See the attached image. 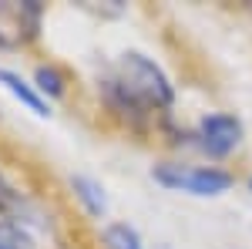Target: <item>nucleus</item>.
<instances>
[{"mask_svg":"<svg viewBox=\"0 0 252 249\" xmlns=\"http://www.w3.org/2000/svg\"><path fill=\"white\" fill-rule=\"evenodd\" d=\"M152 178L172 192H189V195H202V199H212V195H222V192L232 189V175L215 169V165H178V162H165V165L152 169Z\"/></svg>","mask_w":252,"mask_h":249,"instance_id":"obj_2","label":"nucleus"},{"mask_svg":"<svg viewBox=\"0 0 252 249\" xmlns=\"http://www.w3.org/2000/svg\"><path fill=\"white\" fill-rule=\"evenodd\" d=\"M0 84H3L14 98H20V105H27L34 115H47V101H44L37 88H31L17 71H3V68H0Z\"/></svg>","mask_w":252,"mask_h":249,"instance_id":"obj_5","label":"nucleus"},{"mask_svg":"<svg viewBox=\"0 0 252 249\" xmlns=\"http://www.w3.org/2000/svg\"><path fill=\"white\" fill-rule=\"evenodd\" d=\"M34 88H37L40 95H51V98H61L64 95V77L54 71V68H37V74H34Z\"/></svg>","mask_w":252,"mask_h":249,"instance_id":"obj_9","label":"nucleus"},{"mask_svg":"<svg viewBox=\"0 0 252 249\" xmlns=\"http://www.w3.org/2000/svg\"><path fill=\"white\" fill-rule=\"evenodd\" d=\"M115 88L125 101L141 105V108H172V101H175L172 81L165 77V71L152 58L138 54V51H128L118 61Z\"/></svg>","mask_w":252,"mask_h":249,"instance_id":"obj_1","label":"nucleus"},{"mask_svg":"<svg viewBox=\"0 0 252 249\" xmlns=\"http://www.w3.org/2000/svg\"><path fill=\"white\" fill-rule=\"evenodd\" d=\"M44 7L37 0H0V47H20L37 37Z\"/></svg>","mask_w":252,"mask_h":249,"instance_id":"obj_3","label":"nucleus"},{"mask_svg":"<svg viewBox=\"0 0 252 249\" xmlns=\"http://www.w3.org/2000/svg\"><path fill=\"white\" fill-rule=\"evenodd\" d=\"M0 249H37L34 236L17 222H0Z\"/></svg>","mask_w":252,"mask_h":249,"instance_id":"obj_8","label":"nucleus"},{"mask_svg":"<svg viewBox=\"0 0 252 249\" xmlns=\"http://www.w3.org/2000/svg\"><path fill=\"white\" fill-rule=\"evenodd\" d=\"M242 142V121L235 115H205L198 121V145L202 152H209L212 158H225L232 155Z\"/></svg>","mask_w":252,"mask_h":249,"instance_id":"obj_4","label":"nucleus"},{"mask_svg":"<svg viewBox=\"0 0 252 249\" xmlns=\"http://www.w3.org/2000/svg\"><path fill=\"white\" fill-rule=\"evenodd\" d=\"M101 243L108 249H145L138 229L128 226V222H108V226L101 229Z\"/></svg>","mask_w":252,"mask_h":249,"instance_id":"obj_6","label":"nucleus"},{"mask_svg":"<svg viewBox=\"0 0 252 249\" xmlns=\"http://www.w3.org/2000/svg\"><path fill=\"white\" fill-rule=\"evenodd\" d=\"M71 185H74L78 199L84 202V209L91 212V215H104V209H108V199H104V189H101L97 182L84 178V175H74V178H71Z\"/></svg>","mask_w":252,"mask_h":249,"instance_id":"obj_7","label":"nucleus"},{"mask_svg":"<svg viewBox=\"0 0 252 249\" xmlns=\"http://www.w3.org/2000/svg\"><path fill=\"white\" fill-rule=\"evenodd\" d=\"M249 189H252V178H249Z\"/></svg>","mask_w":252,"mask_h":249,"instance_id":"obj_10","label":"nucleus"}]
</instances>
